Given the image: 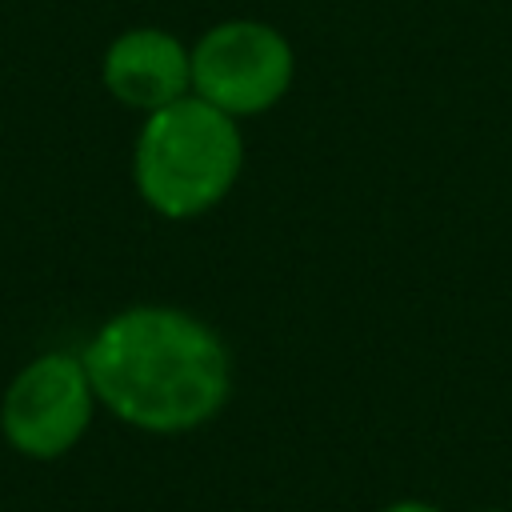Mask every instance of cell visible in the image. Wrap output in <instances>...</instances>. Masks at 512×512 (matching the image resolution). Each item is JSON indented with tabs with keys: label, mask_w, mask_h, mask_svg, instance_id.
Instances as JSON below:
<instances>
[{
	"label": "cell",
	"mask_w": 512,
	"mask_h": 512,
	"mask_svg": "<svg viewBox=\"0 0 512 512\" xmlns=\"http://www.w3.org/2000/svg\"><path fill=\"white\" fill-rule=\"evenodd\" d=\"M96 404L88 368L76 352H40L0 396V436L28 460H56L84 440Z\"/></svg>",
	"instance_id": "obj_3"
},
{
	"label": "cell",
	"mask_w": 512,
	"mask_h": 512,
	"mask_svg": "<svg viewBox=\"0 0 512 512\" xmlns=\"http://www.w3.org/2000/svg\"><path fill=\"white\" fill-rule=\"evenodd\" d=\"M240 164L236 120L192 92L148 112L132 148L136 192L164 220H192L216 208L232 192Z\"/></svg>",
	"instance_id": "obj_2"
},
{
	"label": "cell",
	"mask_w": 512,
	"mask_h": 512,
	"mask_svg": "<svg viewBox=\"0 0 512 512\" xmlns=\"http://www.w3.org/2000/svg\"><path fill=\"white\" fill-rule=\"evenodd\" d=\"M488 512H504V508H488Z\"/></svg>",
	"instance_id": "obj_7"
},
{
	"label": "cell",
	"mask_w": 512,
	"mask_h": 512,
	"mask_svg": "<svg viewBox=\"0 0 512 512\" xmlns=\"http://www.w3.org/2000/svg\"><path fill=\"white\" fill-rule=\"evenodd\" d=\"M96 400L128 428L176 436L208 424L232 392V356L184 308L136 304L108 316L80 352Z\"/></svg>",
	"instance_id": "obj_1"
},
{
	"label": "cell",
	"mask_w": 512,
	"mask_h": 512,
	"mask_svg": "<svg viewBox=\"0 0 512 512\" xmlns=\"http://www.w3.org/2000/svg\"><path fill=\"white\" fill-rule=\"evenodd\" d=\"M292 76V44L264 20H224L192 44V96L208 100L232 120L280 104Z\"/></svg>",
	"instance_id": "obj_4"
},
{
	"label": "cell",
	"mask_w": 512,
	"mask_h": 512,
	"mask_svg": "<svg viewBox=\"0 0 512 512\" xmlns=\"http://www.w3.org/2000/svg\"><path fill=\"white\" fill-rule=\"evenodd\" d=\"M100 80L112 100L148 116L192 92V48L164 28H128L104 48Z\"/></svg>",
	"instance_id": "obj_5"
},
{
	"label": "cell",
	"mask_w": 512,
	"mask_h": 512,
	"mask_svg": "<svg viewBox=\"0 0 512 512\" xmlns=\"http://www.w3.org/2000/svg\"><path fill=\"white\" fill-rule=\"evenodd\" d=\"M380 512H440V508L436 504H424V500H396V504H388Z\"/></svg>",
	"instance_id": "obj_6"
}]
</instances>
